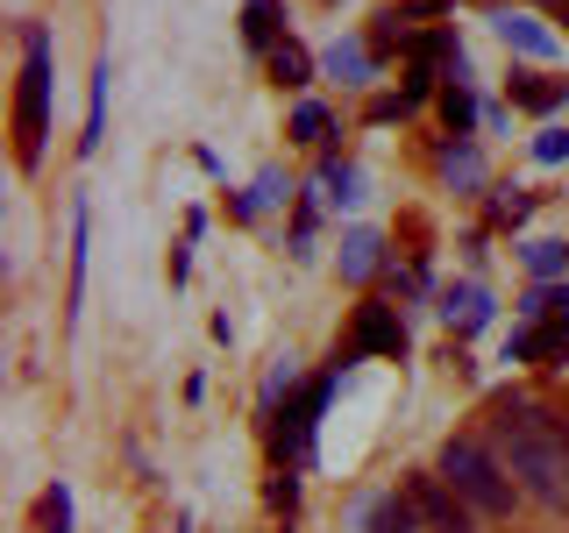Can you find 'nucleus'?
Segmentation results:
<instances>
[{
	"mask_svg": "<svg viewBox=\"0 0 569 533\" xmlns=\"http://www.w3.org/2000/svg\"><path fill=\"white\" fill-rule=\"evenodd\" d=\"M562 14H569V0H562Z\"/></svg>",
	"mask_w": 569,
	"mask_h": 533,
	"instance_id": "c756f323",
	"label": "nucleus"
},
{
	"mask_svg": "<svg viewBox=\"0 0 569 533\" xmlns=\"http://www.w3.org/2000/svg\"><path fill=\"white\" fill-rule=\"evenodd\" d=\"M107 86H114V64H93V93H86V135H79V157H93L100 150V135H107Z\"/></svg>",
	"mask_w": 569,
	"mask_h": 533,
	"instance_id": "4468645a",
	"label": "nucleus"
},
{
	"mask_svg": "<svg viewBox=\"0 0 569 533\" xmlns=\"http://www.w3.org/2000/svg\"><path fill=\"white\" fill-rule=\"evenodd\" d=\"M320 135H328V107L307 100V107L292 114V142H320Z\"/></svg>",
	"mask_w": 569,
	"mask_h": 533,
	"instance_id": "393cba45",
	"label": "nucleus"
},
{
	"mask_svg": "<svg viewBox=\"0 0 569 533\" xmlns=\"http://www.w3.org/2000/svg\"><path fill=\"white\" fill-rule=\"evenodd\" d=\"M328 71H335L342 86H370L378 58H370V43H356V36H349V43H335V50H328Z\"/></svg>",
	"mask_w": 569,
	"mask_h": 533,
	"instance_id": "6ab92c4d",
	"label": "nucleus"
},
{
	"mask_svg": "<svg viewBox=\"0 0 569 533\" xmlns=\"http://www.w3.org/2000/svg\"><path fill=\"white\" fill-rule=\"evenodd\" d=\"M378 263H385V235H378V228H349V235H342V278L363 284Z\"/></svg>",
	"mask_w": 569,
	"mask_h": 533,
	"instance_id": "f8f14e48",
	"label": "nucleus"
},
{
	"mask_svg": "<svg viewBox=\"0 0 569 533\" xmlns=\"http://www.w3.org/2000/svg\"><path fill=\"white\" fill-rule=\"evenodd\" d=\"M263 497H271L278 512H292V505H299V476H292V470H278V476H271V491H263Z\"/></svg>",
	"mask_w": 569,
	"mask_h": 533,
	"instance_id": "bb28decb",
	"label": "nucleus"
},
{
	"mask_svg": "<svg viewBox=\"0 0 569 533\" xmlns=\"http://www.w3.org/2000/svg\"><path fill=\"white\" fill-rule=\"evenodd\" d=\"M527 213H533V192H520V185H512V192H498V200H491V221H498V228H520Z\"/></svg>",
	"mask_w": 569,
	"mask_h": 533,
	"instance_id": "b1692460",
	"label": "nucleus"
},
{
	"mask_svg": "<svg viewBox=\"0 0 569 533\" xmlns=\"http://www.w3.org/2000/svg\"><path fill=\"white\" fill-rule=\"evenodd\" d=\"M477 114H485V107H477L470 79H449V86H441V121H449V135H470Z\"/></svg>",
	"mask_w": 569,
	"mask_h": 533,
	"instance_id": "f3484780",
	"label": "nucleus"
},
{
	"mask_svg": "<svg viewBox=\"0 0 569 533\" xmlns=\"http://www.w3.org/2000/svg\"><path fill=\"white\" fill-rule=\"evenodd\" d=\"M569 355V320H541V328H520L506 342V363H562Z\"/></svg>",
	"mask_w": 569,
	"mask_h": 533,
	"instance_id": "6e6552de",
	"label": "nucleus"
},
{
	"mask_svg": "<svg viewBox=\"0 0 569 533\" xmlns=\"http://www.w3.org/2000/svg\"><path fill=\"white\" fill-rule=\"evenodd\" d=\"M363 355H406V320L391 306H356V334H349L342 363H363Z\"/></svg>",
	"mask_w": 569,
	"mask_h": 533,
	"instance_id": "423d86ee",
	"label": "nucleus"
},
{
	"mask_svg": "<svg viewBox=\"0 0 569 533\" xmlns=\"http://www.w3.org/2000/svg\"><path fill=\"white\" fill-rule=\"evenodd\" d=\"M441 178H449V185H462V192L485 185V157H477L470 135H449V142H441Z\"/></svg>",
	"mask_w": 569,
	"mask_h": 533,
	"instance_id": "ddd939ff",
	"label": "nucleus"
},
{
	"mask_svg": "<svg viewBox=\"0 0 569 533\" xmlns=\"http://www.w3.org/2000/svg\"><path fill=\"white\" fill-rule=\"evenodd\" d=\"M36 533H71V484H50L36 505Z\"/></svg>",
	"mask_w": 569,
	"mask_h": 533,
	"instance_id": "5701e85b",
	"label": "nucleus"
},
{
	"mask_svg": "<svg viewBox=\"0 0 569 533\" xmlns=\"http://www.w3.org/2000/svg\"><path fill=\"white\" fill-rule=\"evenodd\" d=\"M313 192H320V207H356L363 200V171L349 164V157H320V171H313Z\"/></svg>",
	"mask_w": 569,
	"mask_h": 533,
	"instance_id": "1a4fd4ad",
	"label": "nucleus"
},
{
	"mask_svg": "<svg viewBox=\"0 0 569 533\" xmlns=\"http://www.w3.org/2000/svg\"><path fill=\"white\" fill-rule=\"evenodd\" d=\"M242 43L263 50V58L284 43V8H278V0H249V8H242Z\"/></svg>",
	"mask_w": 569,
	"mask_h": 533,
	"instance_id": "9b49d317",
	"label": "nucleus"
},
{
	"mask_svg": "<svg viewBox=\"0 0 569 533\" xmlns=\"http://www.w3.org/2000/svg\"><path fill=\"white\" fill-rule=\"evenodd\" d=\"M569 100V79H533V71H512V107L527 114H548V107Z\"/></svg>",
	"mask_w": 569,
	"mask_h": 533,
	"instance_id": "dca6fc26",
	"label": "nucleus"
},
{
	"mask_svg": "<svg viewBox=\"0 0 569 533\" xmlns=\"http://www.w3.org/2000/svg\"><path fill=\"white\" fill-rule=\"evenodd\" d=\"M43 135H50V36L22 29V79H14V164L36 171L43 164Z\"/></svg>",
	"mask_w": 569,
	"mask_h": 533,
	"instance_id": "7ed1b4c3",
	"label": "nucleus"
},
{
	"mask_svg": "<svg viewBox=\"0 0 569 533\" xmlns=\"http://www.w3.org/2000/svg\"><path fill=\"white\" fill-rule=\"evenodd\" d=\"M406 497H413V512H420L427 533H477V512L456 497L449 476H413V484H406Z\"/></svg>",
	"mask_w": 569,
	"mask_h": 533,
	"instance_id": "39448f33",
	"label": "nucleus"
},
{
	"mask_svg": "<svg viewBox=\"0 0 569 533\" xmlns=\"http://www.w3.org/2000/svg\"><path fill=\"white\" fill-rule=\"evenodd\" d=\"M533 157H541V164H562V157H569V129H548V135H533Z\"/></svg>",
	"mask_w": 569,
	"mask_h": 533,
	"instance_id": "a878e982",
	"label": "nucleus"
},
{
	"mask_svg": "<svg viewBox=\"0 0 569 533\" xmlns=\"http://www.w3.org/2000/svg\"><path fill=\"white\" fill-rule=\"evenodd\" d=\"M406 22H420V14H449V0H399Z\"/></svg>",
	"mask_w": 569,
	"mask_h": 533,
	"instance_id": "c85d7f7f",
	"label": "nucleus"
},
{
	"mask_svg": "<svg viewBox=\"0 0 569 533\" xmlns=\"http://www.w3.org/2000/svg\"><path fill=\"white\" fill-rule=\"evenodd\" d=\"M520 263H527L533 278H569V242H527Z\"/></svg>",
	"mask_w": 569,
	"mask_h": 533,
	"instance_id": "4be33fe9",
	"label": "nucleus"
},
{
	"mask_svg": "<svg viewBox=\"0 0 569 533\" xmlns=\"http://www.w3.org/2000/svg\"><path fill=\"white\" fill-rule=\"evenodd\" d=\"M491 29L506 36V43L520 50V58H556V36L533 22V14H520V8H498V14H491Z\"/></svg>",
	"mask_w": 569,
	"mask_h": 533,
	"instance_id": "9d476101",
	"label": "nucleus"
},
{
	"mask_svg": "<svg viewBox=\"0 0 569 533\" xmlns=\"http://www.w3.org/2000/svg\"><path fill=\"white\" fill-rule=\"evenodd\" d=\"M271 79H278V86H307V79H313L307 43H292V36H284V43L271 50Z\"/></svg>",
	"mask_w": 569,
	"mask_h": 533,
	"instance_id": "412c9836",
	"label": "nucleus"
},
{
	"mask_svg": "<svg viewBox=\"0 0 569 533\" xmlns=\"http://www.w3.org/2000/svg\"><path fill=\"white\" fill-rule=\"evenodd\" d=\"M491 441H498V462L512 470V484L541 505H569V441L556 434V420L541 405H512L498 399V420H491Z\"/></svg>",
	"mask_w": 569,
	"mask_h": 533,
	"instance_id": "f257e3e1",
	"label": "nucleus"
},
{
	"mask_svg": "<svg viewBox=\"0 0 569 533\" xmlns=\"http://www.w3.org/2000/svg\"><path fill=\"white\" fill-rule=\"evenodd\" d=\"M491 313H498V306H491V292H485V284H470V278L441 292V320L456 328V342H470V334H485V328H491Z\"/></svg>",
	"mask_w": 569,
	"mask_h": 533,
	"instance_id": "0eeeda50",
	"label": "nucleus"
},
{
	"mask_svg": "<svg viewBox=\"0 0 569 533\" xmlns=\"http://www.w3.org/2000/svg\"><path fill=\"white\" fill-rule=\"evenodd\" d=\"M427 93H435V71H427V64H413V71H406V107H413V100H427Z\"/></svg>",
	"mask_w": 569,
	"mask_h": 533,
	"instance_id": "cd10ccee",
	"label": "nucleus"
},
{
	"mask_svg": "<svg viewBox=\"0 0 569 533\" xmlns=\"http://www.w3.org/2000/svg\"><path fill=\"white\" fill-rule=\"evenodd\" d=\"M328 391H335V378H313L307 391H299L292 405H284V420H278V462H313V420H320V405H328Z\"/></svg>",
	"mask_w": 569,
	"mask_h": 533,
	"instance_id": "20e7f679",
	"label": "nucleus"
},
{
	"mask_svg": "<svg viewBox=\"0 0 569 533\" xmlns=\"http://www.w3.org/2000/svg\"><path fill=\"white\" fill-rule=\"evenodd\" d=\"M370 533H427V526H420L413 497L391 491V497H378V505H370Z\"/></svg>",
	"mask_w": 569,
	"mask_h": 533,
	"instance_id": "a211bd4d",
	"label": "nucleus"
},
{
	"mask_svg": "<svg viewBox=\"0 0 569 533\" xmlns=\"http://www.w3.org/2000/svg\"><path fill=\"white\" fill-rule=\"evenodd\" d=\"M278 200H292L284 171H257V185L236 192V200H228V213H236V221H257V213H263V207H278Z\"/></svg>",
	"mask_w": 569,
	"mask_h": 533,
	"instance_id": "2eb2a0df",
	"label": "nucleus"
},
{
	"mask_svg": "<svg viewBox=\"0 0 569 533\" xmlns=\"http://www.w3.org/2000/svg\"><path fill=\"white\" fill-rule=\"evenodd\" d=\"M79 299H86V200H71V306H64V320H79Z\"/></svg>",
	"mask_w": 569,
	"mask_h": 533,
	"instance_id": "aec40b11",
	"label": "nucleus"
},
{
	"mask_svg": "<svg viewBox=\"0 0 569 533\" xmlns=\"http://www.w3.org/2000/svg\"><path fill=\"white\" fill-rule=\"evenodd\" d=\"M441 476L456 484V497L477 512V520H506L520 484H512V470L498 462V449H485L477 434H456L449 449H441Z\"/></svg>",
	"mask_w": 569,
	"mask_h": 533,
	"instance_id": "f03ea898",
	"label": "nucleus"
}]
</instances>
